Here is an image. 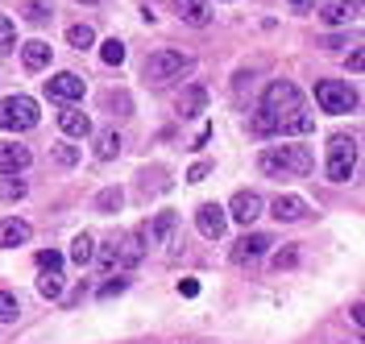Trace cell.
I'll list each match as a JSON object with an SVG mask.
<instances>
[{
  "label": "cell",
  "mask_w": 365,
  "mask_h": 344,
  "mask_svg": "<svg viewBox=\"0 0 365 344\" xmlns=\"http://www.w3.org/2000/svg\"><path fill=\"white\" fill-rule=\"evenodd\" d=\"M257 166L270 179H303V174H312V154H307V145H270V150H262Z\"/></svg>",
  "instance_id": "cell-1"
},
{
  "label": "cell",
  "mask_w": 365,
  "mask_h": 344,
  "mask_svg": "<svg viewBox=\"0 0 365 344\" xmlns=\"http://www.w3.org/2000/svg\"><path fill=\"white\" fill-rule=\"evenodd\" d=\"M262 113L274 120V133L282 120H291L295 113H303V92H299L291 79H274L270 88L262 92Z\"/></svg>",
  "instance_id": "cell-2"
},
{
  "label": "cell",
  "mask_w": 365,
  "mask_h": 344,
  "mask_svg": "<svg viewBox=\"0 0 365 344\" xmlns=\"http://www.w3.org/2000/svg\"><path fill=\"white\" fill-rule=\"evenodd\" d=\"M324 170H328L332 183H349L353 170H357V141L344 137V133L328 137V162H324Z\"/></svg>",
  "instance_id": "cell-3"
},
{
  "label": "cell",
  "mask_w": 365,
  "mask_h": 344,
  "mask_svg": "<svg viewBox=\"0 0 365 344\" xmlns=\"http://www.w3.org/2000/svg\"><path fill=\"white\" fill-rule=\"evenodd\" d=\"M38 120H42L38 100H29V95H4V100H0V129L25 133V129H34Z\"/></svg>",
  "instance_id": "cell-4"
},
{
  "label": "cell",
  "mask_w": 365,
  "mask_h": 344,
  "mask_svg": "<svg viewBox=\"0 0 365 344\" xmlns=\"http://www.w3.org/2000/svg\"><path fill=\"white\" fill-rule=\"evenodd\" d=\"M182 71H191V54H182V50H154V54L145 58L141 75H145L150 83H170V79H179Z\"/></svg>",
  "instance_id": "cell-5"
},
{
  "label": "cell",
  "mask_w": 365,
  "mask_h": 344,
  "mask_svg": "<svg viewBox=\"0 0 365 344\" xmlns=\"http://www.w3.org/2000/svg\"><path fill=\"white\" fill-rule=\"evenodd\" d=\"M316 104L324 108V113L344 116V113H353V108H357V95H353V88L341 83V79H319V83H316Z\"/></svg>",
  "instance_id": "cell-6"
},
{
  "label": "cell",
  "mask_w": 365,
  "mask_h": 344,
  "mask_svg": "<svg viewBox=\"0 0 365 344\" xmlns=\"http://www.w3.org/2000/svg\"><path fill=\"white\" fill-rule=\"evenodd\" d=\"M141 245H137V236H113L104 249H100V270H133L137 261H141Z\"/></svg>",
  "instance_id": "cell-7"
},
{
  "label": "cell",
  "mask_w": 365,
  "mask_h": 344,
  "mask_svg": "<svg viewBox=\"0 0 365 344\" xmlns=\"http://www.w3.org/2000/svg\"><path fill=\"white\" fill-rule=\"evenodd\" d=\"M83 92H88V83L75 71H58V75L46 79V95L50 100H83Z\"/></svg>",
  "instance_id": "cell-8"
},
{
  "label": "cell",
  "mask_w": 365,
  "mask_h": 344,
  "mask_svg": "<svg viewBox=\"0 0 365 344\" xmlns=\"http://www.w3.org/2000/svg\"><path fill=\"white\" fill-rule=\"evenodd\" d=\"M225 224H228V212L220 204H200L195 207V229L204 232L207 241H220V236H225Z\"/></svg>",
  "instance_id": "cell-9"
},
{
  "label": "cell",
  "mask_w": 365,
  "mask_h": 344,
  "mask_svg": "<svg viewBox=\"0 0 365 344\" xmlns=\"http://www.w3.org/2000/svg\"><path fill=\"white\" fill-rule=\"evenodd\" d=\"M225 212L237 220V224H253V220L262 216V195H257V191H237Z\"/></svg>",
  "instance_id": "cell-10"
},
{
  "label": "cell",
  "mask_w": 365,
  "mask_h": 344,
  "mask_svg": "<svg viewBox=\"0 0 365 344\" xmlns=\"http://www.w3.org/2000/svg\"><path fill=\"white\" fill-rule=\"evenodd\" d=\"M270 245L274 241L266 236V232H250V236H241V241L232 245V261H237V266H250V261H257Z\"/></svg>",
  "instance_id": "cell-11"
},
{
  "label": "cell",
  "mask_w": 365,
  "mask_h": 344,
  "mask_svg": "<svg viewBox=\"0 0 365 344\" xmlns=\"http://www.w3.org/2000/svg\"><path fill=\"white\" fill-rule=\"evenodd\" d=\"M270 212H274V220H278V224H295V220H303L312 207H307V199H303V195H278Z\"/></svg>",
  "instance_id": "cell-12"
},
{
  "label": "cell",
  "mask_w": 365,
  "mask_h": 344,
  "mask_svg": "<svg viewBox=\"0 0 365 344\" xmlns=\"http://www.w3.org/2000/svg\"><path fill=\"white\" fill-rule=\"evenodd\" d=\"M170 229H175V212H158V220H150V224H141V229H137L141 249H145V245H162V241L170 236Z\"/></svg>",
  "instance_id": "cell-13"
},
{
  "label": "cell",
  "mask_w": 365,
  "mask_h": 344,
  "mask_svg": "<svg viewBox=\"0 0 365 344\" xmlns=\"http://www.w3.org/2000/svg\"><path fill=\"white\" fill-rule=\"evenodd\" d=\"M29 162H34V154L25 145H17V141H4L0 145V174H21Z\"/></svg>",
  "instance_id": "cell-14"
},
{
  "label": "cell",
  "mask_w": 365,
  "mask_h": 344,
  "mask_svg": "<svg viewBox=\"0 0 365 344\" xmlns=\"http://www.w3.org/2000/svg\"><path fill=\"white\" fill-rule=\"evenodd\" d=\"M29 236H34V229H29L25 220H17V216H4V220H0V249H17Z\"/></svg>",
  "instance_id": "cell-15"
},
{
  "label": "cell",
  "mask_w": 365,
  "mask_h": 344,
  "mask_svg": "<svg viewBox=\"0 0 365 344\" xmlns=\"http://www.w3.org/2000/svg\"><path fill=\"white\" fill-rule=\"evenodd\" d=\"M58 129H63L67 137H91V116L79 113V108H63V113H58Z\"/></svg>",
  "instance_id": "cell-16"
},
{
  "label": "cell",
  "mask_w": 365,
  "mask_h": 344,
  "mask_svg": "<svg viewBox=\"0 0 365 344\" xmlns=\"http://www.w3.org/2000/svg\"><path fill=\"white\" fill-rule=\"evenodd\" d=\"M328 25H349L361 17V0H336V4H328L324 13H319Z\"/></svg>",
  "instance_id": "cell-17"
},
{
  "label": "cell",
  "mask_w": 365,
  "mask_h": 344,
  "mask_svg": "<svg viewBox=\"0 0 365 344\" xmlns=\"http://www.w3.org/2000/svg\"><path fill=\"white\" fill-rule=\"evenodd\" d=\"M21 63H25V71H46L50 67V42H42V38L25 42L21 46Z\"/></svg>",
  "instance_id": "cell-18"
},
{
  "label": "cell",
  "mask_w": 365,
  "mask_h": 344,
  "mask_svg": "<svg viewBox=\"0 0 365 344\" xmlns=\"http://www.w3.org/2000/svg\"><path fill=\"white\" fill-rule=\"evenodd\" d=\"M179 17L195 29H204V25H212V9H207V0H179Z\"/></svg>",
  "instance_id": "cell-19"
},
{
  "label": "cell",
  "mask_w": 365,
  "mask_h": 344,
  "mask_svg": "<svg viewBox=\"0 0 365 344\" xmlns=\"http://www.w3.org/2000/svg\"><path fill=\"white\" fill-rule=\"evenodd\" d=\"M204 108H207V92L200 83H191V88L179 95V116H200Z\"/></svg>",
  "instance_id": "cell-20"
},
{
  "label": "cell",
  "mask_w": 365,
  "mask_h": 344,
  "mask_svg": "<svg viewBox=\"0 0 365 344\" xmlns=\"http://www.w3.org/2000/svg\"><path fill=\"white\" fill-rule=\"evenodd\" d=\"M312 129H316V116H312V113H295L291 120H282V125H278V133H282V137H299V133H312Z\"/></svg>",
  "instance_id": "cell-21"
},
{
  "label": "cell",
  "mask_w": 365,
  "mask_h": 344,
  "mask_svg": "<svg viewBox=\"0 0 365 344\" xmlns=\"http://www.w3.org/2000/svg\"><path fill=\"white\" fill-rule=\"evenodd\" d=\"M116 154H120V133H116V129H104V133L96 137V158H100V162H113Z\"/></svg>",
  "instance_id": "cell-22"
},
{
  "label": "cell",
  "mask_w": 365,
  "mask_h": 344,
  "mask_svg": "<svg viewBox=\"0 0 365 344\" xmlns=\"http://www.w3.org/2000/svg\"><path fill=\"white\" fill-rule=\"evenodd\" d=\"M120 204H125V191H120V187H104V191L96 195V212H104V216L120 212Z\"/></svg>",
  "instance_id": "cell-23"
},
{
  "label": "cell",
  "mask_w": 365,
  "mask_h": 344,
  "mask_svg": "<svg viewBox=\"0 0 365 344\" xmlns=\"http://www.w3.org/2000/svg\"><path fill=\"white\" fill-rule=\"evenodd\" d=\"M91 257H96V241H91L88 232H79V236L71 241V261H75V266H88Z\"/></svg>",
  "instance_id": "cell-24"
},
{
  "label": "cell",
  "mask_w": 365,
  "mask_h": 344,
  "mask_svg": "<svg viewBox=\"0 0 365 344\" xmlns=\"http://www.w3.org/2000/svg\"><path fill=\"white\" fill-rule=\"evenodd\" d=\"M104 108L113 116H133V100H129V92H108L104 95Z\"/></svg>",
  "instance_id": "cell-25"
},
{
  "label": "cell",
  "mask_w": 365,
  "mask_h": 344,
  "mask_svg": "<svg viewBox=\"0 0 365 344\" xmlns=\"http://www.w3.org/2000/svg\"><path fill=\"white\" fill-rule=\"evenodd\" d=\"M0 199H9V204L25 199V179H17V174H4V179H0Z\"/></svg>",
  "instance_id": "cell-26"
},
{
  "label": "cell",
  "mask_w": 365,
  "mask_h": 344,
  "mask_svg": "<svg viewBox=\"0 0 365 344\" xmlns=\"http://www.w3.org/2000/svg\"><path fill=\"white\" fill-rule=\"evenodd\" d=\"M25 21L29 25H42V21H50V13H54V9H50V4H46V0H25Z\"/></svg>",
  "instance_id": "cell-27"
},
{
  "label": "cell",
  "mask_w": 365,
  "mask_h": 344,
  "mask_svg": "<svg viewBox=\"0 0 365 344\" xmlns=\"http://www.w3.org/2000/svg\"><path fill=\"white\" fill-rule=\"evenodd\" d=\"M67 42L75 50H88L91 42H96V29H91V25H71V29H67Z\"/></svg>",
  "instance_id": "cell-28"
},
{
  "label": "cell",
  "mask_w": 365,
  "mask_h": 344,
  "mask_svg": "<svg viewBox=\"0 0 365 344\" xmlns=\"http://www.w3.org/2000/svg\"><path fill=\"white\" fill-rule=\"evenodd\" d=\"M100 58H104L108 67H120V63H125V42H120V38H108V42L100 46Z\"/></svg>",
  "instance_id": "cell-29"
},
{
  "label": "cell",
  "mask_w": 365,
  "mask_h": 344,
  "mask_svg": "<svg viewBox=\"0 0 365 344\" xmlns=\"http://www.w3.org/2000/svg\"><path fill=\"white\" fill-rule=\"evenodd\" d=\"M17 316H21V303H17V295L0 291V323H17Z\"/></svg>",
  "instance_id": "cell-30"
},
{
  "label": "cell",
  "mask_w": 365,
  "mask_h": 344,
  "mask_svg": "<svg viewBox=\"0 0 365 344\" xmlns=\"http://www.w3.org/2000/svg\"><path fill=\"white\" fill-rule=\"evenodd\" d=\"M13 46H17V25L0 13V54H9Z\"/></svg>",
  "instance_id": "cell-31"
},
{
  "label": "cell",
  "mask_w": 365,
  "mask_h": 344,
  "mask_svg": "<svg viewBox=\"0 0 365 344\" xmlns=\"http://www.w3.org/2000/svg\"><path fill=\"white\" fill-rule=\"evenodd\" d=\"M38 291H42V298H58L63 295V274H42L38 278Z\"/></svg>",
  "instance_id": "cell-32"
},
{
  "label": "cell",
  "mask_w": 365,
  "mask_h": 344,
  "mask_svg": "<svg viewBox=\"0 0 365 344\" xmlns=\"http://www.w3.org/2000/svg\"><path fill=\"white\" fill-rule=\"evenodd\" d=\"M38 270H42V274H58V270H63V253L42 249L38 253Z\"/></svg>",
  "instance_id": "cell-33"
},
{
  "label": "cell",
  "mask_w": 365,
  "mask_h": 344,
  "mask_svg": "<svg viewBox=\"0 0 365 344\" xmlns=\"http://www.w3.org/2000/svg\"><path fill=\"white\" fill-rule=\"evenodd\" d=\"M295 261H299V249H295V245H287V249L274 253V270H291Z\"/></svg>",
  "instance_id": "cell-34"
},
{
  "label": "cell",
  "mask_w": 365,
  "mask_h": 344,
  "mask_svg": "<svg viewBox=\"0 0 365 344\" xmlns=\"http://www.w3.org/2000/svg\"><path fill=\"white\" fill-rule=\"evenodd\" d=\"M54 162H58V166H75V162H79V150H75V145H58V150H54Z\"/></svg>",
  "instance_id": "cell-35"
},
{
  "label": "cell",
  "mask_w": 365,
  "mask_h": 344,
  "mask_svg": "<svg viewBox=\"0 0 365 344\" xmlns=\"http://www.w3.org/2000/svg\"><path fill=\"white\" fill-rule=\"evenodd\" d=\"M125 286H129V278H113V282H104V286H100V298H113V295H120Z\"/></svg>",
  "instance_id": "cell-36"
},
{
  "label": "cell",
  "mask_w": 365,
  "mask_h": 344,
  "mask_svg": "<svg viewBox=\"0 0 365 344\" xmlns=\"http://www.w3.org/2000/svg\"><path fill=\"white\" fill-rule=\"evenodd\" d=\"M207 174H212V166H207V162H195V166L187 170V183H204Z\"/></svg>",
  "instance_id": "cell-37"
},
{
  "label": "cell",
  "mask_w": 365,
  "mask_h": 344,
  "mask_svg": "<svg viewBox=\"0 0 365 344\" xmlns=\"http://www.w3.org/2000/svg\"><path fill=\"white\" fill-rule=\"evenodd\" d=\"M179 295L182 298H195V295H200V282H195V278H182V282H179Z\"/></svg>",
  "instance_id": "cell-38"
},
{
  "label": "cell",
  "mask_w": 365,
  "mask_h": 344,
  "mask_svg": "<svg viewBox=\"0 0 365 344\" xmlns=\"http://www.w3.org/2000/svg\"><path fill=\"white\" fill-rule=\"evenodd\" d=\"M365 67V54L361 50H353V54H349V71H361Z\"/></svg>",
  "instance_id": "cell-39"
},
{
  "label": "cell",
  "mask_w": 365,
  "mask_h": 344,
  "mask_svg": "<svg viewBox=\"0 0 365 344\" xmlns=\"http://www.w3.org/2000/svg\"><path fill=\"white\" fill-rule=\"evenodd\" d=\"M291 4H295V9H303V4H307V0H291Z\"/></svg>",
  "instance_id": "cell-40"
},
{
  "label": "cell",
  "mask_w": 365,
  "mask_h": 344,
  "mask_svg": "<svg viewBox=\"0 0 365 344\" xmlns=\"http://www.w3.org/2000/svg\"><path fill=\"white\" fill-rule=\"evenodd\" d=\"M83 4H100V0H83Z\"/></svg>",
  "instance_id": "cell-41"
}]
</instances>
